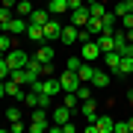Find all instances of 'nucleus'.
Masks as SVG:
<instances>
[{
    "label": "nucleus",
    "mask_w": 133,
    "mask_h": 133,
    "mask_svg": "<svg viewBox=\"0 0 133 133\" xmlns=\"http://www.w3.org/2000/svg\"><path fill=\"white\" fill-rule=\"evenodd\" d=\"M48 112H44V107H36V112H33V118H30L27 124V130L30 133H42V130H48Z\"/></svg>",
    "instance_id": "nucleus-1"
},
{
    "label": "nucleus",
    "mask_w": 133,
    "mask_h": 133,
    "mask_svg": "<svg viewBox=\"0 0 133 133\" xmlns=\"http://www.w3.org/2000/svg\"><path fill=\"white\" fill-rule=\"evenodd\" d=\"M6 62H9V68H27V62H30V53H27V50H18V48H12L9 53H6Z\"/></svg>",
    "instance_id": "nucleus-2"
},
{
    "label": "nucleus",
    "mask_w": 133,
    "mask_h": 133,
    "mask_svg": "<svg viewBox=\"0 0 133 133\" xmlns=\"http://www.w3.org/2000/svg\"><path fill=\"white\" fill-rule=\"evenodd\" d=\"M59 83H62V92H77V86H80V77H77V71L65 68V71L59 74Z\"/></svg>",
    "instance_id": "nucleus-3"
},
{
    "label": "nucleus",
    "mask_w": 133,
    "mask_h": 133,
    "mask_svg": "<svg viewBox=\"0 0 133 133\" xmlns=\"http://www.w3.org/2000/svg\"><path fill=\"white\" fill-rule=\"evenodd\" d=\"M27 27H30V18H21V15H15V18L9 21V24L3 27V33H12V36H21V33H27Z\"/></svg>",
    "instance_id": "nucleus-4"
},
{
    "label": "nucleus",
    "mask_w": 133,
    "mask_h": 133,
    "mask_svg": "<svg viewBox=\"0 0 133 133\" xmlns=\"http://www.w3.org/2000/svg\"><path fill=\"white\" fill-rule=\"evenodd\" d=\"M9 77H12L15 83H21V86H30V83H36V80H38V77L30 71V68H12V74H9Z\"/></svg>",
    "instance_id": "nucleus-5"
},
{
    "label": "nucleus",
    "mask_w": 133,
    "mask_h": 133,
    "mask_svg": "<svg viewBox=\"0 0 133 133\" xmlns=\"http://www.w3.org/2000/svg\"><path fill=\"white\" fill-rule=\"evenodd\" d=\"M42 30H44V38H48V42H59V36H62V24H59L56 18H50Z\"/></svg>",
    "instance_id": "nucleus-6"
},
{
    "label": "nucleus",
    "mask_w": 133,
    "mask_h": 133,
    "mask_svg": "<svg viewBox=\"0 0 133 133\" xmlns=\"http://www.w3.org/2000/svg\"><path fill=\"white\" fill-rule=\"evenodd\" d=\"M80 56H83L86 62H95L98 56H104V50L98 48V42H86V44H83V50H80Z\"/></svg>",
    "instance_id": "nucleus-7"
},
{
    "label": "nucleus",
    "mask_w": 133,
    "mask_h": 133,
    "mask_svg": "<svg viewBox=\"0 0 133 133\" xmlns=\"http://www.w3.org/2000/svg\"><path fill=\"white\" fill-rule=\"evenodd\" d=\"M104 62H107V71L115 77V71H118V65H121V53L118 50H109V53H104Z\"/></svg>",
    "instance_id": "nucleus-8"
},
{
    "label": "nucleus",
    "mask_w": 133,
    "mask_h": 133,
    "mask_svg": "<svg viewBox=\"0 0 133 133\" xmlns=\"http://www.w3.org/2000/svg\"><path fill=\"white\" fill-rule=\"evenodd\" d=\"M77 36H80V27L68 24V27H62V36H59V42H62V44H77Z\"/></svg>",
    "instance_id": "nucleus-9"
},
{
    "label": "nucleus",
    "mask_w": 133,
    "mask_h": 133,
    "mask_svg": "<svg viewBox=\"0 0 133 133\" xmlns=\"http://www.w3.org/2000/svg\"><path fill=\"white\" fill-rule=\"evenodd\" d=\"M89 6H80V9H71V24L74 27H86V21H89Z\"/></svg>",
    "instance_id": "nucleus-10"
},
{
    "label": "nucleus",
    "mask_w": 133,
    "mask_h": 133,
    "mask_svg": "<svg viewBox=\"0 0 133 133\" xmlns=\"http://www.w3.org/2000/svg\"><path fill=\"white\" fill-rule=\"evenodd\" d=\"M50 18H53V15H50L48 9H38V6H36L33 12H30V24H38V27H44Z\"/></svg>",
    "instance_id": "nucleus-11"
},
{
    "label": "nucleus",
    "mask_w": 133,
    "mask_h": 133,
    "mask_svg": "<svg viewBox=\"0 0 133 133\" xmlns=\"http://www.w3.org/2000/svg\"><path fill=\"white\" fill-rule=\"evenodd\" d=\"M6 95H9V98H15V101H24V95H27V92H24V86H21V83H15L12 77H9V80H6Z\"/></svg>",
    "instance_id": "nucleus-12"
},
{
    "label": "nucleus",
    "mask_w": 133,
    "mask_h": 133,
    "mask_svg": "<svg viewBox=\"0 0 133 133\" xmlns=\"http://www.w3.org/2000/svg\"><path fill=\"white\" fill-rule=\"evenodd\" d=\"M112 38H115V50H118V53H124V50H127V44H130V42H127V30H124V27H121V30L115 27Z\"/></svg>",
    "instance_id": "nucleus-13"
},
{
    "label": "nucleus",
    "mask_w": 133,
    "mask_h": 133,
    "mask_svg": "<svg viewBox=\"0 0 133 133\" xmlns=\"http://www.w3.org/2000/svg\"><path fill=\"white\" fill-rule=\"evenodd\" d=\"M77 77H80V83H92V77H95V65L83 59V65L77 68Z\"/></svg>",
    "instance_id": "nucleus-14"
},
{
    "label": "nucleus",
    "mask_w": 133,
    "mask_h": 133,
    "mask_svg": "<svg viewBox=\"0 0 133 133\" xmlns=\"http://www.w3.org/2000/svg\"><path fill=\"white\" fill-rule=\"evenodd\" d=\"M33 56H36V59H42V62H53V56H56V50H53V48H50L48 42H42V44H38V53H33Z\"/></svg>",
    "instance_id": "nucleus-15"
},
{
    "label": "nucleus",
    "mask_w": 133,
    "mask_h": 133,
    "mask_svg": "<svg viewBox=\"0 0 133 133\" xmlns=\"http://www.w3.org/2000/svg\"><path fill=\"white\" fill-rule=\"evenodd\" d=\"M80 112H83V118H86V121H95V118H98V107H95V101H92V98H89V101H83Z\"/></svg>",
    "instance_id": "nucleus-16"
},
{
    "label": "nucleus",
    "mask_w": 133,
    "mask_h": 133,
    "mask_svg": "<svg viewBox=\"0 0 133 133\" xmlns=\"http://www.w3.org/2000/svg\"><path fill=\"white\" fill-rule=\"evenodd\" d=\"M27 38H30V42H36V44L48 42V38H44V30L38 27V24H30V27H27Z\"/></svg>",
    "instance_id": "nucleus-17"
},
{
    "label": "nucleus",
    "mask_w": 133,
    "mask_h": 133,
    "mask_svg": "<svg viewBox=\"0 0 133 133\" xmlns=\"http://www.w3.org/2000/svg\"><path fill=\"white\" fill-rule=\"evenodd\" d=\"M98 48L104 50V53L115 50V38H112V33H101V36H98Z\"/></svg>",
    "instance_id": "nucleus-18"
},
{
    "label": "nucleus",
    "mask_w": 133,
    "mask_h": 133,
    "mask_svg": "<svg viewBox=\"0 0 133 133\" xmlns=\"http://www.w3.org/2000/svg\"><path fill=\"white\" fill-rule=\"evenodd\" d=\"M95 127H98V133H112L115 121L109 118V115H98V118H95Z\"/></svg>",
    "instance_id": "nucleus-19"
},
{
    "label": "nucleus",
    "mask_w": 133,
    "mask_h": 133,
    "mask_svg": "<svg viewBox=\"0 0 133 133\" xmlns=\"http://www.w3.org/2000/svg\"><path fill=\"white\" fill-rule=\"evenodd\" d=\"M101 24H104V33H115V27H118V15H115V12H107L104 18H101Z\"/></svg>",
    "instance_id": "nucleus-20"
},
{
    "label": "nucleus",
    "mask_w": 133,
    "mask_h": 133,
    "mask_svg": "<svg viewBox=\"0 0 133 133\" xmlns=\"http://www.w3.org/2000/svg\"><path fill=\"white\" fill-rule=\"evenodd\" d=\"M71 112H74V109H68L65 104H62V107H56V109H53V121H56V124H65V121H71Z\"/></svg>",
    "instance_id": "nucleus-21"
},
{
    "label": "nucleus",
    "mask_w": 133,
    "mask_h": 133,
    "mask_svg": "<svg viewBox=\"0 0 133 133\" xmlns=\"http://www.w3.org/2000/svg\"><path fill=\"white\" fill-rule=\"evenodd\" d=\"M92 86H95V89H107V86H109V71H98V68H95Z\"/></svg>",
    "instance_id": "nucleus-22"
},
{
    "label": "nucleus",
    "mask_w": 133,
    "mask_h": 133,
    "mask_svg": "<svg viewBox=\"0 0 133 133\" xmlns=\"http://www.w3.org/2000/svg\"><path fill=\"white\" fill-rule=\"evenodd\" d=\"M130 74H133V56H121V65L115 71V77H130Z\"/></svg>",
    "instance_id": "nucleus-23"
},
{
    "label": "nucleus",
    "mask_w": 133,
    "mask_h": 133,
    "mask_svg": "<svg viewBox=\"0 0 133 133\" xmlns=\"http://www.w3.org/2000/svg\"><path fill=\"white\" fill-rule=\"evenodd\" d=\"M48 12L56 18V15H62V12H68V0H50L48 3Z\"/></svg>",
    "instance_id": "nucleus-24"
},
{
    "label": "nucleus",
    "mask_w": 133,
    "mask_h": 133,
    "mask_svg": "<svg viewBox=\"0 0 133 133\" xmlns=\"http://www.w3.org/2000/svg\"><path fill=\"white\" fill-rule=\"evenodd\" d=\"M36 6L30 3V0H18V6H15V15H21V18H30V12H33Z\"/></svg>",
    "instance_id": "nucleus-25"
},
{
    "label": "nucleus",
    "mask_w": 133,
    "mask_h": 133,
    "mask_svg": "<svg viewBox=\"0 0 133 133\" xmlns=\"http://www.w3.org/2000/svg\"><path fill=\"white\" fill-rule=\"evenodd\" d=\"M86 30H89L92 36H101V33H104V24H101V18H89V21H86Z\"/></svg>",
    "instance_id": "nucleus-26"
},
{
    "label": "nucleus",
    "mask_w": 133,
    "mask_h": 133,
    "mask_svg": "<svg viewBox=\"0 0 133 133\" xmlns=\"http://www.w3.org/2000/svg\"><path fill=\"white\" fill-rule=\"evenodd\" d=\"M107 12H109V9L101 3V0H98V3H89V15H92V18H104Z\"/></svg>",
    "instance_id": "nucleus-27"
},
{
    "label": "nucleus",
    "mask_w": 133,
    "mask_h": 133,
    "mask_svg": "<svg viewBox=\"0 0 133 133\" xmlns=\"http://www.w3.org/2000/svg\"><path fill=\"white\" fill-rule=\"evenodd\" d=\"M115 15H118V18H121V15H127V12H133V0H118V3H115V9H112Z\"/></svg>",
    "instance_id": "nucleus-28"
},
{
    "label": "nucleus",
    "mask_w": 133,
    "mask_h": 133,
    "mask_svg": "<svg viewBox=\"0 0 133 133\" xmlns=\"http://www.w3.org/2000/svg\"><path fill=\"white\" fill-rule=\"evenodd\" d=\"M12 18H15V9H9V6H0V30L9 24Z\"/></svg>",
    "instance_id": "nucleus-29"
},
{
    "label": "nucleus",
    "mask_w": 133,
    "mask_h": 133,
    "mask_svg": "<svg viewBox=\"0 0 133 133\" xmlns=\"http://www.w3.org/2000/svg\"><path fill=\"white\" fill-rule=\"evenodd\" d=\"M77 98H80V101H89L92 98V83H80V86H77Z\"/></svg>",
    "instance_id": "nucleus-30"
},
{
    "label": "nucleus",
    "mask_w": 133,
    "mask_h": 133,
    "mask_svg": "<svg viewBox=\"0 0 133 133\" xmlns=\"http://www.w3.org/2000/svg\"><path fill=\"white\" fill-rule=\"evenodd\" d=\"M9 74H12L9 62H6V56H0V80H9Z\"/></svg>",
    "instance_id": "nucleus-31"
},
{
    "label": "nucleus",
    "mask_w": 133,
    "mask_h": 133,
    "mask_svg": "<svg viewBox=\"0 0 133 133\" xmlns=\"http://www.w3.org/2000/svg\"><path fill=\"white\" fill-rule=\"evenodd\" d=\"M56 74V65L53 62H42V77H53Z\"/></svg>",
    "instance_id": "nucleus-32"
},
{
    "label": "nucleus",
    "mask_w": 133,
    "mask_h": 133,
    "mask_svg": "<svg viewBox=\"0 0 133 133\" xmlns=\"http://www.w3.org/2000/svg\"><path fill=\"white\" fill-rule=\"evenodd\" d=\"M6 118H9V121H21V109L18 107H9V109H6Z\"/></svg>",
    "instance_id": "nucleus-33"
},
{
    "label": "nucleus",
    "mask_w": 133,
    "mask_h": 133,
    "mask_svg": "<svg viewBox=\"0 0 133 133\" xmlns=\"http://www.w3.org/2000/svg\"><path fill=\"white\" fill-rule=\"evenodd\" d=\"M80 65H83V56H68V65H65V68H71V71H77Z\"/></svg>",
    "instance_id": "nucleus-34"
},
{
    "label": "nucleus",
    "mask_w": 133,
    "mask_h": 133,
    "mask_svg": "<svg viewBox=\"0 0 133 133\" xmlns=\"http://www.w3.org/2000/svg\"><path fill=\"white\" fill-rule=\"evenodd\" d=\"M112 133H130V121H115Z\"/></svg>",
    "instance_id": "nucleus-35"
},
{
    "label": "nucleus",
    "mask_w": 133,
    "mask_h": 133,
    "mask_svg": "<svg viewBox=\"0 0 133 133\" xmlns=\"http://www.w3.org/2000/svg\"><path fill=\"white\" fill-rule=\"evenodd\" d=\"M9 133H21V130H27V124H21V121H9V127H6Z\"/></svg>",
    "instance_id": "nucleus-36"
},
{
    "label": "nucleus",
    "mask_w": 133,
    "mask_h": 133,
    "mask_svg": "<svg viewBox=\"0 0 133 133\" xmlns=\"http://www.w3.org/2000/svg\"><path fill=\"white\" fill-rule=\"evenodd\" d=\"M121 27H124V30H133V12L121 15Z\"/></svg>",
    "instance_id": "nucleus-37"
},
{
    "label": "nucleus",
    "mask_w": 133,
    "mask_h": 133,
    "mask_svg": "<svg viewBox=\"0 0 133 133\" xmlns=\"http://www.w3.org/2000/svg\"><path fill=\"white\" fill-rule=\"evenodd\" d=\"M80 6H86L83 0H68V12H71V9H80Z\"/></svg>",
    "instance_id": "nucleus-38"
},
{
    "label": "nucleus",
    "mask_w": 133,
    "mask_h": 133,
    "mask_svg": "<svg viewBox=\"0 0 133 133\" xmlns=\"http://www.w3.org/2000/svg\"><path fill=\"white\" fill-rule=\"evenodd\" d=\"M74 130H77V124H71V121L62 124V133H74Z\"/></svg>",
    "instance_id": "nucleus-39"
},
{
    "label": "nucleus",
    "mask_w": 133,
    "mask_h": 133,
    "mask_svg": "<svg viewBox=\"0 0 133 133\" xmlns=\"http://www.w3.org/2000/svg\"><path fill=\"white\" fill-rule=\"evenodd\" d=\"M3 6H9V9H15V6H18V0H3Z\"/></svg>",
    "instance_id": "nucleus-40"
},
{
    "label": "nucleus",
    "mask_w": 133,
    "mask_h": 133,
    "mask_svg": "<svg viewBox=\"0 0 133 133\" xmlns=\"http://www.w3.org/2000/svg\"><path fill=\"white\" fill-rule=\"evenodd\" d=\"M0 98H6V80H0Z\"/></svg>",
    "instance_id": "nucleus-41"
},
{
    "label": "nucleus",
    "mask_w": 133,
    "mask_h": 133,
    "mask_svg": "<svg viewBox=\"0 0 133 133\" xmlns=\"http://www.w3.org/2000/svg\"><path fill=\"white\" fill-rule=\"evenodd\" d=\"M127 101H130V104H133V89H130V92H127Z\"/></svg>",
    "instance_id": "nucleus-42"
},
{
    "label": "nucleus",
    "mask_w": 133,
    "mask_h": 133,
    "mask_svg": "<svg viewBox=\"0 0 133 133\" xmlns=\"http://www.w3.org/2000/svg\"><path fill=\"white\" fill-rule=\"evenodd\" d=\"M83 3H86V6H89V3H98V0H83Z\"/></svg>",
    "instance_id": "nucleus-43"
},
{
    "label": "nucleus",
    "mask_w": 133,
    "mask_h": 133,
    "mask_svg": "<svg viewBox=\"0 0 133 133\" xmlns=\"http://www.w3.org/2000/svg\"><path fill=\"white\" fill-rule=\"evenodd\" d=\"M0 130H3V127H0Z\"/></svg>",
    "instance_id": "nucleus-44"
}]
</instances>
